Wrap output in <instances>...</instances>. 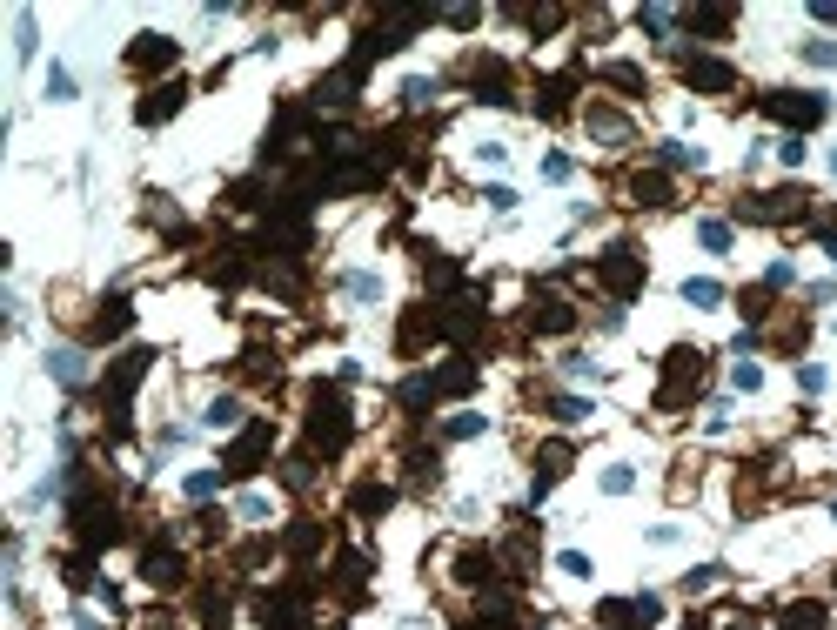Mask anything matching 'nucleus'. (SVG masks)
<instances>
[{"label": "nucleus", "mask_w": 837, "mask_h": 630, "mask_svg": "<svg viewBox=\"0 0 837 630\" xmlns=\"http://www.w3.org/2000/svg\"><path fill=\"white\" fill-rule=\"evenodd\" d=\"M355 436V416H349V396L335 383H315L309 389V450L315 456H342Z\"/></svg>", "instance_id": "obj_1"}, {"label": "nucleus", "mask_w": 837, "mask_h": 630, "mask_svg": "<svg viewBox=\"0 0 837 630\" xmlns=\"http://www.w3.org/2000/svg\"><path fill=\"white\" fill-rule=\"evenodd\" d=\"M67 523H74V537L88 543V557H94V550H108V543L121 537V510H114L108 496H94V490H74Z\"/></svg>", "instance_id": "obj_2"}, {"label": "nucleus", "mask_w": 837, "mask_h": 630, "mask_svg": "<svg viewBox=\"0 0 837 630\" xmlns=\"http://www.w3.org/2000/svg\"><path fill=\"white\" fill-rule=\"evenodd\" d=\"M704 356L697 349H670L663 356V383H657V409H683V403H697L704 396Z\"/></svg>", "instance_id": "obj_3"}, {"label": "nucleus", "mask_w": 837, "mask_h": 630, "mask_svg": "<svg viewBox=\"0 0 837 630\" xmlns=\"http://www.w3.org/2000/svg\"><path fill=\"white\" fill-rule=\"evenodd\" d=\"M148 349H128V356L108 369V429L114 436H128V403H134V389H141V376H148Z\"/></svg>", "instance_id": "obj_4"}, {"label": "nucleus", "mask_w": 837, "mask_h": 630, "mask_svg": "<svg viewBox=\"0 0 837 630\" xmlns=\"http://www.w3.org/2000/svg\"><path fill=\"white\" fill-rule=\"evenodd\" d=\"M764 114L784 121L791 135H811L817 121L831 114V101H824V94H797V88H771V94H764Z\"/></svg>", "instance_id": "obj_5"}, {"label": "nucleus", "mask_w": 837, "mask_h": 630, "mask_svg": "<svg viewBox=\"0 0 837 630\" xmlns=\"http://www.w3.org/2000/svg\"><path fill=\"white\" fill-rule=\"evenodd\" d=\"M596 282L617 295V302H630V295L643 289V255L630 242H610L603 255H596Z\"/></svg>", "instance_id": "obj_6"}, {"label": "nucleus", "mask_w": 837, "mask_h": 630, "mask_svg": "<svg viewBox=\"0 0 837 630\" xmlns=\"http://www.w3.org/2000/svg\"><path fill=\"white\" fill-rule=\"evenodd\" d=\"M268 450H275V423L262 416V423H248L242 436L228 443V456H221V470H228V476H255V463H262Z\"/></svg>", "instance_id": "obj_7"}, {"label": "nucleus", "mask_w": 837, "mask_h": 630, "mask_svg": "<svg viewBox=\"0 0 837 630\" xmlns=\"http://www.w3.org/2000/svg\"><path fill=\"white\" fill-rule=\"evenodd\" d=\"M141 584L181 590V584H188V557H181L175 543H148V550H141Z\"/></svg>", "instance_id": "obj_8"}, {"label": "nucleus", "mask_w": 837, "mask_h": 630, "mask_svg": "<svg viewBox=\"0 0 837 630\" xmlns=\"http://www.w3.org/2000/svg\"><path fill=\"white\" fill-rule=\"evenodd\" d=\"M683 81H690L697 94H730L737 88V68L717 61V54H683Z\"/></svg>", "instance_id": "obj_9"}, {"label": "nucleus", "mask_w": 837, "mask_h": 630, "mask_svg": "<svg viewBox=\"0 0 837 630\" xmlns=\"http://www.w3.org/2000/svg\"><path fill=\"white\" fill-rule=\"evenodd\" d=\"M529 329H536V336H570L576 329V309L570 302H563V295H536V302H529Z\"/></svg>", "instance_id": "obj_10"}, {"label": "nucleus", "mask_w": 837, "mask_h": 630, "mask_svg": "<svg viewBox=\"0 0 837 630\" xmlns=\"http://www.w3.org/2000/svg\"><path fill=\"white\" fill-rule=\"evenodd\" d=\"M175 54H181V47L168 41V34H134L128 68H134V74H155V68H175Z\"/></svg>", "instance_id": "obj_11"}, {"label": "nucleus", "mask_w": 837, "mask_h": 630, "mask_svg": "<svg viewBox=\"0 0 837 630\" xmlns=\"http://www.w3.org/2000/svg\"><path fill=\"white\" fill-rule=\"evenodd\" d=\"M804 202H811V195H797V188H771L757 208H744V222H797Z\"/></svg>", "instance_id": "obj_12"}, {"label": "nucleus", "mask_w": 837, "mask_h": 630, "mask_svg": "<svg viewBox=\"0 0 837 630\" xmlns=\"http://www.w3.org/2000/svg\"><path fill=\"white\" fill-rule=\"evenodd\" d=\"M355 88H362V61H342V68L315 88V108H349L355 101Z\"/></svg>", "instance_id": "obj_13"}, {"label": "nucleus", "mask_w": 837, "mask_h": 630, "mask_svg": "<svg viewBox=\"0 0 837 630\" xmlns=\"http://www.w3.org/2000/svg\"><path fill=\"white\" fill-rule=\"evenodd\" d=\"M181 101H188V88H181V81H161V88L134 108V121H141V128H161L168 114H181Z\"/></svg>", "instance_id": "obj_14"}, {"label": "nucleus", "mask_w": 837, "mask_h": 630, "mask_svg": "<svg viewBox=\"0 0 837 630\" xmlns=\"http://www.w3.org/2000/svg\"><path fill=\"white\" fill-rule=\"evenodd\" d=\"M570 470V443H543V450H536V483H529V496H536V503H543V496L556 490V476Z\"/></svg>", "instance_id": "obj_15"}, {"label": "nucleus", "mask_w": 837, "mask_h": 630, "mask_svg": "<svg viewBox=\"0 0 837 630\" xmlns=\"http://www.w3.org/2000/svg\"><path fill=\"white\" fill-rule=\"evenodd\" d=\"M128 329H134V302H128V295H108L88 336H94V342H114V336H128Z\"/></svg>", "instance_id": "obj_16"}, {"label": "nucleus", "mask_w": 837, "mask_h": 630, "mask_svg": "<svg viewBox=\"0 0 837 630\" xmlns=\"http://www.w3.org/2000/svg\"><path fill=\"white\" fill-rule=\"evenodd\" d=\"M496 577H503V563L489 557V550H476V543H469L463 557H456V584H469V590H489Z\"/></svg>", "instance_id": "obj_17"}, {"label": "nucleus", "mask_w": 837, "mask_h": 630, "mask_svg": "<svg viewBox=\"0 0 837 630\" xmlns=\"http://www.w3.org/2000/svg\"><path fill=\"white\" fill-rule=\"evenodd\" d=\"M583 121H590V135H596V141H610V148H623V141H630V114L603 108V101H596V108L583 114Z\"/></svg>", "instance_id": "obj_18"}, {"label": "nucleus", "mask_w": 837, "mask_h": 630, "mask_svg": "<svg viewBox=\"0 0 837 630\" xmlns=\"http://www.w3.org/2000/svg\"><path fill=\"white\" fill-rule=\"evenodd\" d=\"M47 376L61 389H81L88 383V362H81V349H47Z\"/></svg>", "instance_id": "obj_19"}, {"label": "nucleus", "mask_w": 837, "mask_h": 630, "mask_svg": "<svg viewBox=\"0 0 837 630\" xmlns=\"http://www.w3.org/2000/svg\"><path fill=\"white\" fill-rule=\"evenodd\" d=\"M389 503H396V490H389V483H355V496H349L355 517H382Z\"/></svg>", "instance_id": "obj_20"}, {"label": "nucleus", "mask_w": 837, "mask_h": 630, "mask_svg": "<svg viewBox=\"0 0 837 630\" xmlns=\"http://www.w3.org/2000/svg\"><path fill=\"white\" fill-rule=\"evenodd\" d=\"M603 81L623 88V94H650V74H643L637 61H603Z\"/></svg>", "instance_id": "obj_21"}, {"label": "nucleus", "mask_w": 837, "mask_h": 630, "mask_svg": "<svg viewBox=\"0 0 837 630\" xmlns=\"http://www.w3.org/2000/svg\"><path fill=\"white\" fill-rule=\"evenodd\" d=\"M596 624L603 630H643V617H637V597L623 604V597H610V604H596Z\"/></svg>", "instance_id": "obj_22"}, {"label": "nucleus", "mask_w": 837, "mask_h": 630, "mask_svg": "<svg viewBox=\"0 0 837 630\" xmlns=\"http://www.w3.org/2000/svg\"><path fill=\"white\" fill-rule=\"evenodd\" d=\"M315 550H322V523L295 517V523H288V557H315Z\"/></svg>", "instance_id": "obj_23"}, {"label": "nucleus", "mask_w": 837, "mask_h": 630, "mask_svg": "<svg viewBox=\"0 0 837 630\" xmlns=\"http://www.w3.org/2000/svg\"><path fill=\"white\" fill-rule=\"evenodd\" d=\"M362 577H369V557H335V590H342V597H362Z\"/></svg>", "instance_id": "obj_24"}, {"label": "nucleus", "mask_w": 837, "mask_h": 630, "mask_svg": "<svg viewBox=\"0 0 837 630\" xmlns=\"http://www.w3.org/2000/svg\"><path fill=\"white\" fill-rule=\"evenodd\" d=\"M630 195H637V208H663V202H670V181H663L657 168H650V175H637V181H630Z\"/></svg>", "instance_id": "obj_25"}, {"label": "nucleus", "mask_w": 837, "mask_h": 630, "mask_svg": "<svg viewBox=\"0 0 837 630\" xmlns=\"http://www.w3.org/2000/svg\"><path fill=\"white\" fill-rule=\"evenodd\" d=\"M683 302H690V309H717V302H724V282H710V275H690V282H683Z\"/></svg>", "instance_id": "obj_26"}, {"label": "nucleus", "mask_w": 837, "mask_h": 630, "mask_svg": "<svg viewBox=\"0 0 837 630\" xmlns=\"http://www.w3.org/2000/svg\"><path fill=\"white\" fill-rule=\"evenodd\" d=\"M831 617H824V604H791L784 617H777V630H824Z\"/></svg>", "instance_id": "obj_27"}, {"label": "nucleus", "mask_w": 837, "mask_h": 630, "mask_svg": "<svg viewBox=\"0 0 837 630\" xmlns=\"http://www.w3.org/2000/svg\"><path fill=\"white\" fill-rule=\"evenodd\" d=\"M683 21L697 27V34H730V21H737V14H730V7H690Z\"/></svg>", "instance_id": "obj_28"}, {"label": "nucleus", "mask_w": 837, "mask_h": 630, "mask_svg": "<svg viewBox=\"0 0 837 630\" xmlns=\"http://www.w3.org/2000/svg\"><path fill=\"white\" fill-rule=\"evenodd\" d=\"M570 94H576V74H556V81H543V101H536V108L563 114V108H570Z\"/></svg>", "instance_id": "obj_29"}, {"label": "nucleus", "mask_w": 837, "mask_h": 630, "mask_svg": "<svg viewBox=\"0 0 837 630\" xmlns=\"http://www.w3.org/2000/svg\"><path fill=\"white\" fill-rule=\"evenodd\" d=\"M657 161H663V168H704V148H690V141H663Z\"/></svg>", "instance_id": "obj_30"}, {"label": "nucleus", "mask_w": 837, "mask_h": 630, "mask_svg": "<svg viewBox=\"0 0 837 630\" xmlns=\"http://www.w3.org/2000/svg\"><path fill=\"white\" fill-rule=\"evenodd\" d=\"M483 429H489V416L463 409V416H449V423H442V436H456V443H463V436H483Z\"/></svg>", "instance_id": "obj_31"}, {"label": "nucleus", "mask_w": 837, "mask_h": 630, "mask_svg": "<svg viewBox=\"0 0 837 630\" xmlns=\"http://www.w3.org/2000/svg\"><path fill=\"white\" fill-rule=\"evenodd\" d=\"M242 423V403H235V396H215V403H208V429H235Z\"/></svg>", "instance_id": "obj_32"}, {"label": "nucleus", "mask_w": 837, "mask_h": 630, "mask_svg": "<svg viewBox=\"0 0 837 630\" xmlns=\"http://www.w3.org/2000/svg\"><path fill=\"white\" fill-rule=\"evenodd\" d=\"M697 242H704V248H717V255H724V248H730V222H717V215H704V222H697Z\"/></svg>", "instance_id": "obj_33"}, {"label": "nucleus", "mask_w": 837, "mask_h": 630, "mask_svg": "<svg viewBox=\"0 0 837 630\" xmlns=\"http://www.w3.org/2000/svg\"><path fill=\"white\" fill-rule=\"evenodd\" d=\"M436 81H429V74H416V81H402V101H409V108H429V101H436Z\"/></svg>", "instance_id": "obj_34"}, {"label": "nucleus", "mask_w": 837, "mask_h": 630, "mask_svg": "<svg viewBox=\"0 0 837 630\" xmlns=\"http://www.w3.org/2000/svg\"><path fill=\"white\" fill-rule=\"evenodd\" d=\"M342 289H349L355 302H382V282H375V275H362V269H355V275H342Z\"/></svg>", "instance_id": "obj_35"}, {"label": "nucleus", "mask_w": 837, "mask_h": 630, "mask_svg": "<svg viewBox=\"0 0 837 630\" xmlns=\"http://www.w3.org/2000/svg\"><path fill=\"white\" fill-rule=\"evenodd\" d=\"M603 490H610V496H630V490H637V470H630V463H610V470H603Z\"/></svg>", "instance_id": "obj_36"}, {"label": "nucleus", "mask_w": 837, "mask_h": 630, "mask_svg": "<svg viewBox=\"0 0 837 630\" xmlns=\"http://www.w3.org/2000/svg\"><path fill=\"white\" fill-rule=\"evenodd\" d=\"M550 409H556V423H583V416H590L583 396H550Z\"/></svg>", "instance_id": "obj_37"}, {"label": "nucleus", "mask_w": 837, "mask_h": 630, "mask_svg": "<svg viewBox=\"0 0 837 630\" xmlns=\"http://www.w3.org/2000/svg\"><path fill=\"white\" fill-rule=\"evenodd\" d=\"M14 61H34V14L14 21Z\"/></svg>", "instance_id": "obj_38"}, {"label": "nucleus", "mask_w": 837, "mask_h": 630, "mask_svg": "<svg viewBox=\"0 0 837 630\" xmlns=\"http://www.w3.org/2000/svg\"><path fill=\"white\" fill-rule=\"evenodd\" d=\"M47 94H54V101H74V74H67L61 61H54V68H47Z\"/></svg>", "instance_id": "obj_39"}, {"label": "nucleus", "mask_w": 837, "mask_h": 630, "mask_svg": "<svg viewBox=\"0 0 837 630\" xmlns=\"http://www.w3.org/2000/svg\"><path fill=\"white\" fill-rule=\"evenodd\" d=\"M804 61L811 68H837V41H804Z\"/></svg>", "instance_id": "obj_40"}, {"label": "nucleus", "mask_w": 837, "mask_h": 630, "mask_svg": "<svg viewBox=\"0 0 837 630\" xmlns=\"http://www.w3.org/2000/svg\"><path fill=\"white\" fill-rule=\"evenodd\" d=\"M717 577H724V570H717V563H704V570H690V577H683V590H690V597H704Z\"/></svg>", "instance_id": "obj_41"}, {"label": "nucleus", "mask_w": 837, "mask_h": 630, "mask_svg": "<svg viewBox=\"0 0 837 630\" xmlns=\"http://www.w3.org/2000/svg\"><path fill=\"white\" fill-rule=\"evenodd\" d=\"M221 476H228V470H195V476H188V496H195V503H201V496H215Z\"/></svg>", "instance_id": "obj_42"}, {"label": "nucleus", "mask_w": 837, "mask_h": 630, "mask_svg": "<svg viewBox=\"0 0 837 630\" xmlns=\"http://www.w3.org/2000/svg\"><path fill=\"white\" fill-rule=\"evenodd\" d=\"M670 27H677V14H663V7H643V34H657V41H663Z\"/></svg>", "instance_id": "obj_43"}, {"label": "nucleus", "mask_w": 837, "mask_h": 630, "mask_svg": "<svg viewBox=\"0 0 837 630\" xmlns=\"http://www.w3.org/2000/svg\"><path fill=\"white\" fill-rule=\"evenodd\" d=\"M570 175H576L570 155H543V181H570Z\"/></svg>", "instance_id": "obj_44"}, {"label": "nucleus", "mask_w": 837, "mask_h": 630, "mask_svg": "<svg viewBox=\"0 0 837 630\" xmlns=\"http://www.w3.org/2000/svg\"><path fill=\"white\" fill-rule=\"evenodd\" d=\"M730 383H737V389H764V369H757V362H737Z\"/></svg>", "instance_id": "obj_45"}, {"label": "nucleus", "mask_w": 837, "mask_h": 630, "mask_svg": "<svg viewBox=\"0 0 837 630\" xmlns=\"http://www.w3.org/2000/svg\"><path fill=\"white\" fill-rule=\"evenodd\" d=\"M556 570H563V577H590V557H583V550H563Z\"/></svg>", "instance_id": "obj_46"}, {"label": "nucleus", "mask_w": 837, "mask_h": 630, "mask_svg": "<svg viewBox=\"0 0 837 630\" xmlns=\"http://www.w3.org/2000/svg\"><path fill=\"white\" fill-rule=\"evenodd\" d=\"M777 161H784V168H797V161H804V135H784V141H777Z\"/></svg>", "instance_id": "obj_47"}, {"label": "nucleus", "mask_w": 837, "mask_h": 630, "mask_svg": "<svg viewBox=\"0 0 837 630\" xmlns=\"http://www.w3.org/2000/svg\"><path fill=\"white\" fill-rule=\"evenodd\" d=\"M797 383H804V389H811V396H817V389L831 383V376H824V369H817V362H797Z\"/></svg>", "instance_id": "obj_48"}, {"label": "nucleus", "mask_w": 837, "mask_h": 630, "mask_svg": "<svg viewBox=\"0 0 837 630\" xmlns=\"http://www.w3.org/2000/svg\"><path fill=\"white\" fill-rule=\"evenodd\" d=\"M637 617H643V624H657V617H663V597H650V590H643V597H637Z\"/></svg>", "instance_id": "obj_49"}, {"label": "nucleus", "mask_w": 837, "mask_h": 630, "mask_svg": "<svg viewBox=\"0 0 837 630\" xmlns=\"http://www.w3.org/2000/svg\"><path fill=\"white\" fill-rule=\"evenodd\" d=\"M469 630H523V624H509V617H496V610H483V617H476V624Z\"/></svg>", "instance_id": "obj_50"}, {"label": "nucleus", "mask_w": 837, "mask_h": 630, "mask_svg": "<svg viewBox=\"0 0 837 630\" xmlns=\"http://www.w3.org/2000/svg\"><path fill=\"white\" fill-rule=\"evenodd\" d=\"M831 517H837V503H831Z\"/></svg>", "instance_id": "obj_51"}]
</instances>
